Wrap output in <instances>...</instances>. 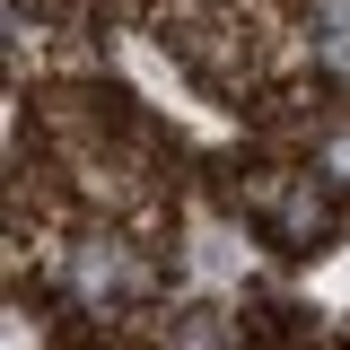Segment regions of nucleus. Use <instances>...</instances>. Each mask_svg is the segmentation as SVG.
Masks as SVG:
<instances>
[{"mask_svg":"<svg viewBox=\"0 0 350 350\" xmlns=\"http://www.w3.org/2000/svg\"><path fill=\"white\" fill-rule=\"evenodd\" d=\"M324 228H333V211H324V193H315V175H306V184H289V193L271 202V237H280L289 254H306V245H315Z\"/></svg>","mask_w":350,"mask_h":350,"instance_id":"obj_1","label":"nucleus"},{"mask_svg":"<svg viewBox=\"0 0 350 350\" xmlns=\"http://www.w3.org/2000/svg\"><path fill=\"white\" fill-rule=\"evenodd\" d=\"M140 280H149V271H140L123 245H105V237H88V245H79V262H70V289H79V298H105V289H140Z\"/></svg>","mask_w":350,"mask_h":350,"instance_id":"obj_2","label":"nucleus"},{"mask_svg":"<svg viewBox=\"0 0 350 350\" xmlns=\"http://www.w3.org/2000/svg\"><path fill=\"white\" fill-rule=\"evenodd\" d=\"M315 62H324V79H350V18L315 27Z\"/></svg>","mask_w":350,"mask_h":350,"instance_id":"obj_3","label":"nucleus"},{"mask_svg":"<svg viewBox=\"0 0 350 350\" xmlns=\"http://www.w3.org/2000/svg\"><path fill=\"white\" fill-rule=\"evenodd\" d=\"M315 175H324L333 193H350V131H333V140H324V158H315Z\"/></svg>","mask_w":350,"mask_h":350,"instance_id":"obj_4","label":"nucleus"},{"mask_svg":"<svg viewBox=\"0 0 350 350\" xmlns=\"http://www.w3.org/2000/svg\"><path fill=\"white\" fill-rule=\"evenodd\" d=\"M175 350H228V324L219 315H184V342Z\"/></svg>","mask_w":350,"mask_h":350,"instance_id":"obj_5","label":"nucleus"},{"mask_svg":"<svg viewBox=\"0 0 350 350\" xmlns=\"http://www.w3.org/2000/svg\"><path fill=\"white\" fill-rule=\"evenodd\" d=\"M315 9H324V18H350V0H315Z\"/></svg>","mask_w":350,"mask_h":350,"instance_id":"obj_6","label":"nucleus"}]
</instances>
